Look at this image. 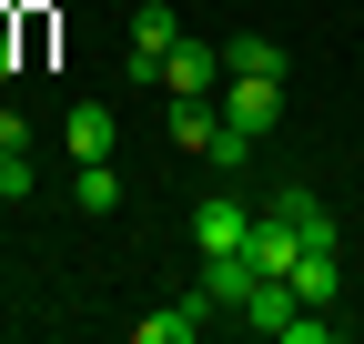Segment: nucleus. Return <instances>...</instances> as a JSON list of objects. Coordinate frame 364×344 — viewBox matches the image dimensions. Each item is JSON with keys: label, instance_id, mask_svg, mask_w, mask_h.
<instances>
[{"label": "nucleus", "instance_id": "1", "mask_svg": "<svg viewBox=\"0 0 364 344\" xmlns=\"http://www.w3.org/2000/svg\"><path fill=\"white\" fill-rule=\"evenodd\" d=\"M152 92H162V102H193V92H223V51H213V41H193V31H182V41H172V61L152 71Z\"/></svg>", "mask_w": 364, "mask_h": 344}, {"label": "nucleus", "instance_id": "6", "mask_svg": "<svg viewBox=\"0 0 364 344\" xmlns=\"http://www.w3.org/2000/svg\"><path fill=\"white\" fill-rule=\"evenodd\" d=\"M203 324H213V294L193 284V294H182V304H172V314H142V344H193Z\"/></svg>", "mask_w": 364, "mask_h": 344}, {"label": "nucleus", "instance_id": "8", "mask_svg": "<svg viewBox=\"0 0 364 344\" xmlns=\"http://www.w3.org/2000/svg\"><path fill=\"white\" fill-rule=\"evenodd\" d=\"M223 71H243V81H284V51H273L263 31H243V41H223Z\"/></svg>", "mask_w": 364, "mask_h": 344}, {"label": "nucleus", "instance_id": "9", "mask_svg": "<svg viewBox=\"0 0 364 344\" xmlns=\"http://www.w3.org/2000/svg\"><path fill=\"white\" fill-rule=\"evenodd\" d=\"M71 203H81V213H122V172H112V162H81Z\"/></svg>", "mask_w": 364, "mask_h": 344}, {"label": "nucleus", "instance_id": "3", "mask_svg": "<svg viewBox=\"0 0 364 344\" xmlns=\"http://www.w3.org/2000/svg\"><path fill=\"white\" fill-rule=\"evenodd\" d=\"M112 142H122L112 102H71V112H61V152H71V162H112Z\"/></svg>", "mask_w": 364, "mask_h": 344}, {"label": "nucleus", "instance_id": "11", "mask_svg": "<svg viewBox=\"0 0 364 344\" xmlns=\"http://www.w3.org/2000/svg\"><path fill=\"white\" fill-rule=\"evenodd\" d=\"M0 152H31V122L21 112H0Z\"/></svg>", "mask_w": 364, "mask_h": 344}, {"label": "nucleus", "instance_id": "2", "mask_svg": "<svg viewBox=\"0 0 364 344\" xmlns=\"http://www.w3.org/2000/svg\"><path fill=\"white\" fill-rule=\"evenodd\" d=\"M213 102H223V122H233V132L263 142L273 122H284V81H243V71H223V92H213Z\"/></svg>", "mask_w": 364, "mask_h": 344}, {"label": "nucleus", "instance_id": "12", "mask_svg": "<svg viewBox=\"0 0 364 344\" xmlns=\"http://www.w3.org/2000/svg\"><path fill=\"white\" fill-rule=\"evenodd\" d=\"M0 11H41V0H0Z\"/></svg>", "mask_w": 364, "mask_h": 344}, {"label": "nucleus", "instance_id": "4", "mask_svg": "<svg viewBox=\"0 0 364 344\" xmlns=\"http://www.w3.org/2000/svg\"><path fill=\"white\" fill-rule=\"evenodd\" d=\"M172 41H182V21L162 11V0H142V11H132V81H152L172 61Z\"/></svg>", "mask_w": 364, "mask_h": 344}, {"label": "nucleus", "instance_id": "5", "mask_svg": "<svg viewBox=\"0 0 364 344\" xmlns=\"http://www.w3.org/2000/svg\"><path fill=\"white\" fill-rule=\"evenodd\" d=\"M243 233H253V203H233V193H213V203L193 213V243H203V253H243Z\"/></svg>", "mask_w": 364, "mask_h": 344}, {"label": "nucleus", "instance_id": "7", "mask_svg": "<svg viewBox=\"0 0 364 344\" xmlns=\"http://www.w3.org/2000/svg\"><path fill=\"white\" fill-rule=\"evenodd\" d=\"M213 132H223V102H213V92L172 102V142H182V152H213Z\"/></svg>", "mask_w": 364, "mask_h": 344}, {"label": "nucleus", "instance_id": "10", "mask_svg": "<svg viewBox=\"0 0 364 344\" xmlns=\"http://www.w3.org/2000/svg\"><path fill=\"white\" fill-rule=\"evenodd\" d=\"M31 193V152H0V203H21Z\"/></svg>", "mask_w": 364, "mask_h": 344}]
</instances>
